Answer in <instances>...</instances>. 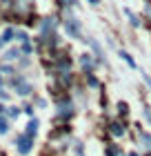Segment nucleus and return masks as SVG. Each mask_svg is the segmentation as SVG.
<instances>
[{
  "mask_svg": "<svg viewBox=\"0 0 151 156\" xmlns=\"http://www.w3.org/2000/svg\"><path fill=\"white\" fill-rule=\"evenodd\" d=\"M64 29H67V34L71 38H78V40H84L82 38V29H80V23H78L76 18H69L67 23H64Z\"/></svg>",
  "mask_w": 151,
  "mask_h": 156,
  "instance_id": "obj_1",
  "label": "nucleus"
},
{
  "mask_svg": "<svg viewBox=\"0 0 151 156\" xmlns=\"http://www.w3.org/2000/svg\"><path fill=\"white\" fill-rule=\"evenodd\" d=\"M31 143H33V138L27 136V134H22V136L18 138V152L20 154H29L31 152Z\"/></svg>",
  "mask_w": 151,
  "mask_h": 156,
  "instance_id": "obj_2",
  "label": "nucleus"
},
{
  "mask_svg": "<svg viewBox=\"0 0 151 156\" xmlns=\"http://www.w3.org/2000/svg\"><path fill=\"white\" fill-rule=\"evenodd\" d=\"M13 36H18V34H16V29H11V27H9V29H5L2 34H0V47L9 45V42L13 40Z\"/></svg>",
  "mask_w": 151,
  "mask_h": 156,
  "instance_id": "obj_3",
  "label": "nucleus"
},
{
  "mask_svg": "<svg viewBox=\"0 0 151 156\" xmlns=\"http://www.w3.org/2000/svg\"><path fill=\"white\" fill-rule=\"evenodd\" d=\"M25 134H27V136H31V138L38 134V120H36V118L29 120V125H27V132H25Z\"/></svg>",
  "mask_w": 151,
  "mask_h": 156,
  "instance_id": "obj_4",
  "label": "nucleus"
},
{
  "mask_svg": "<svg viewBox=\"0 0 151 156\" xmlns=\"http://www.w3.org/2000/svg\"><path fill=\"white\" fill-rule=\"evenodd\" d=\"M7 132H9V120H7V116H0V134Z\"/></svg>",
  "mask_w": 151,
  "mask_h": 156,
  "instance_id": "obj_5",
  "label": "nucleus"
},
{
  "mask_svg": "<svg viewBox=\"0 0 151 156\" xmlns=\"http://www.w3.org/2000/svg\"><path fill=\"white\" fill-rule=\"evenodd\" d=\"M118 56H120V58H122V60L127 62V65H131V67H136V60H133V58H131V56H129L127 51H120Z\"/></svg>",
  "mask_w": 151,
  "mask_h": 156,
  "instance_id": "obj_6",
  "label": "nucleus"
},
{
  "mask_svg": "<svg viewBox=\"0 0 151 156\" xmlns=\"http://www.w3.org/2000/svg\"><path fill=\"white\" fill-rule=\"evenodd\" d=\"M18 56H20V51H18V49H9V51L5 54V58H7V60H16Z\"/></svg>",
  "mask_w": 151,
  "mask_h": 156,
  "instance_id": "obj_7",
  "label": "nucleus"
},
{
  "mask_svg": "<svg viewBox=\"0 0 151 156\" xmlns=\"http://www.w3.org/2000/svg\"><path fill=\"white\" fill-rule=\"evenodd\" d=\"M80 65H82L84 69H91V67H93V62H91L89 56H82V58H80Z\"/></svg>",
  "mask_w": 151,
  "mask_h": 156,
  "instance_id": "obj_8",
  "label": "nucleus"
},
{
  "mask_svg": "<svg viewBox=\"0 0 151 156\" xmlns=\"http://www.w3.org/2000/svg\"><path fill=\"white\" fill-rule=\"evenodd\" d=\"M127 16H129V23H131L133 27H140V23H138V18H136V16H133L131 11H127Z\"/></svg>",
  "mask_w": 151,
  "mask_h": 156,
  "instance_id": "obj_9",
  "label": "nucleus"
},
{
  "mask_svg": "<svg viewBox=\"0 0 151 156\" xmlns=\"http://www.w3.org/2000/svg\"><path fill=\"white\" fill-rule=\"evenodd\" d=\"M142 143H145V147H147V150H151V136L142 134Z\"/></svg>",
  "mask_w": 151,
  "mask_h": 156,
  "instance_id": "obj_10",
  "label": "nucleus"
},
{
  "mask_svg": "<svg viewBox=\"0 0 151 156\" xmlns=\"http://www.w3.org/2000/svg\"><path fill=\"white\" fill-rule=\"evenodd\" d=\"M111 132L116 134V136H122V134H125V132H122V127H120V125H113V127H111Z\"/></svg>",
  "mask_w": 151,
  "mask_h": 156,
  "instance_id": "obj_11",
  "label": "nucleus"
},
{
  "mask_svg": "<svg viewBox=\"0 0 151 156\" xmlns=\"http://www.w3.org/2000/svg\"><path fill=\"white\" fill-rule=\"evenodd\" d=\"M18 116V107H9V118H16Z\"/></svg>",
  "mask_w": 151,
  "mask_h": 156,
  "instance_id": "obj_12",
  "label": "nucleus"
},
{
  "mask_svg": "<svg viewBox=\"0 0 151 156\" xmlns=\"http://www.w3.org/2000/svg\"><path fill=\"white\" fill-rule=\"evenodd\" d=\"M64 5H76V0H64Z\"/></svg>",
  "mask_w": 151,
  "mask_h": 156,
  "instance_id": "obj_13",
  "label": "nucleus"
},
{
  "mask_svg": "<svg viewBox=\"0 0 151 156\" xmlns=\"http://www.w3.org/2000/svg\"><path fill=\"white\" fill-rule=\"evenodd\" d=\"M89 2H91V5H98V0H89Z\"/></svg>",
  "mask_w": 151,
  "mask_h": 156,
  "instance_id": "obj_14",
  "label": "nucleus"
},
{
  "mask_svg": "<svg viewBox=\"0 0 151 156\" xmlns=\"http://www.w3.org/2000/svg\"><path fill=\"white\" fill-rule=\"evenodd\" d=\"M129 156H138V154H129Z\"/></svg>",
  "mask_w": 151,
  "mask_h": 156,
  "instance_id": "obj_15",
  "label": "nucleus"
}]
</instances>
